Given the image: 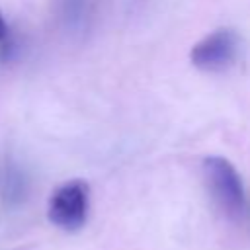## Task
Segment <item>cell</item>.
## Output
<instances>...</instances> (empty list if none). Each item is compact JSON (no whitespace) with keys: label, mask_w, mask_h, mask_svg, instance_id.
Wrapping results in <instances>:
<instances>
[{"label":"cell","mask_w":250,"mask_h":250,"mask_svg":"<svg viewBox=\"0 0 250 250\" xmlns=\"http://www.w3.org/2000/svg\"><path fill=\"white\" fill-rule=\"evenodd\" d=\"M205 186L217 207L230 219H238L246 211V191L238 170L225 156H207L201 162Z\"/></svg>","instance_id":"6da1fadb"},{"label":"cell","mask_w":250,"mask_h":250,"mask_svg":"<svg viewBox=\"0 0 250 250\" xmlns=\"http://www.w3.org/2000/svg\"><path fill=\"white\" fill-rule=\"evenodd\" d=\"M240 35L230 27H219L201 37L189 51L191 64L207 74L227 72L240 55Z\"/></svg>","instance_id":"7a4b0ae2"},{"label":"cell","mask_w":250,"mask_h":250,"mask_svg":"<svg viewBox=\"0 0 250 250\" xmlns=\"http://www.w3.org/2000/svg\"><path fill=\"white\" fill-rule=\"evenodd\" d=\"M90 207V188L84 180H68L61 184L49 197L47 217L62 230H78L84 227Z\"/></svg>","instance_id":"3957f363"},{"label":"cell","mask_w":250,"mask_h":250,"mask_svg":"<svg viewBox=\"0 0 250 250\" xmlns=\"http://www.w3.org/2000/svg\"><path fill=\"white\" fill-rule=\"evenodd\" d=\"M25 193H27L25 174L16 162L4 160L0 164V197L8 205H16L25 199Z\"/></svg>","instance_id":"277c9868"},{"label":"cell","mask_w":250,"mask_h":250,"mask_svg":"<svg viewBox=\"0 0 250 250\" xmlns=\"http://www.w3.org/2000/svg\"><path fill=\"white\" fill-rule=\"evenodd\" d=\"M6 37H8V25H6V21L0 14V39H6Z\"/></svg>","instance_id":"5b68a950"}]
</instances>
